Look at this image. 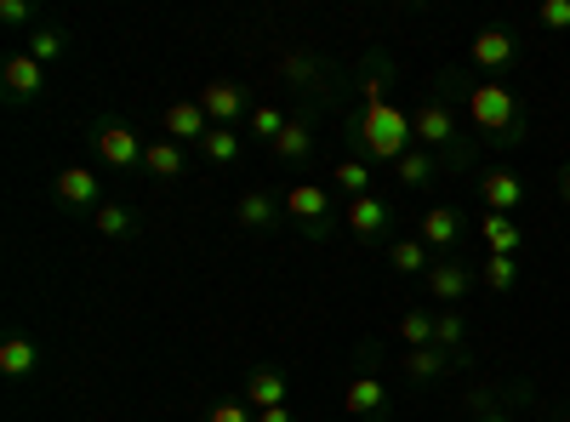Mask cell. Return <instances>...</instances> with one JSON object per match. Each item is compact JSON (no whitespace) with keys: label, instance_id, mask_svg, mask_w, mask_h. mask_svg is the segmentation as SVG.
Here are the masks:
<instances>
[{"label":"cell","instance_id":"cell-21","mask_svg":"<svg viewBox=\"0 0 570 422\" xmlns=\"http://www.w3.org/2000/svg\"><path fill=\"white\" fill-rule=\"evenodd\" d=\"M279 217H285V206H279V195H268V189H246L240 200H234V223L252 228V234L274 228Z\"/></svg>","mask_w":570,"mask_h":422},{"label":"cell","instance_id":"cell-29","mask_svg":"<svg viewBox=\"0 0 570 422\" xmlns=\"http://www.w3.org/2000/svg\"><path fill=\"white\" fill-rule=\"evenodd\" d=\"M434 320H440V308H405L400 325H394L400 349H428V343H434Z\"/></svg>","mask_w":570,"mask_h":422},{"label":"cell","instance_id":"cell-8","mask_svg":"<svg viewBox=\"0 0 570 422\" xmlns=\"http://www.w3.org/2000/svg\"><path fill=\"white\" fill-rule=\"evenodd\" d=\"M343 411H348L354 422H389L394 389H389L383 371H354V383L343 389Z\"/></svg>","mask_w":570,"mask_h":422},{"label":"cell","instance_id":"cell-7","mask_svg":"<svg viewBox=\"0 0 570 422\" xmlns=\"http://www.w3.org/2000/svg\"><path fill=\"white\" fill-rule=\"evenodd\" d=\"M91 149H98V160L115 171V177H131V171H142V137L126 126V120H104L98 131H91Z\"/></svg>","mask_w":570,"mask_h":422},{"label":"cell","instance_id":"cell-16","mask_svg":"<svg viewBox=\"0 0 570 422\" xmlns=\"http://www.w3.org/2000/svg\"><path fill=\"white\" fill-rule=\"evenodd\" d=\"M200 109L212 115V126H234L240 115H252L257 104L246 98V86H234V80H212V86L200 91Z\"/></svg>","mask_w":570,"mask_h":422},{"label":"cell","instance_id":"cell-2","mask_svg":"<svg viewBox=\"0 0 570 422\" xmlns=\"http://www.w3.org/2000/svg\"><path fill=\"white\" fill-rule=\"evenodd\" d=\"M434 91H456L468 126L480 131L491 149H519L531 137V115H525V104H519V91L508 80H485L473 69H445L434 80Z\"/></svg>","mask_w":570,"mask_h":422},{"label":"cell","instance_id":"cell-34","mask_svg":"<svg viewBox=\"0 0 570 422\" xmlns=\"http://www.w3.org/2000/svg\"><path fill=\"white\" fill-rule=\"evenodd\" d=\"M279 75H285V80H320L325 63H320L314 52H308V58H303V52H285V58H279Z\"/></svg>","mask_w":570,"mask_h":422},{"label":"cell","instance_id":"cell-14","mask_svg":"<svg viewBox=\"0 0 570 422\" xmlns=\"http://www.w3.org/2000/svg\"><path fill=\"white\" fill-rule=\"evenodd\" d=\"M252 411H274V405H292V371L285 365H257L246 377V394H240Z\"/></svg>","mask_w":570,"mask_h":422},{"label":"cell","instance_id":"cell-36","mask_svg":"<svg viewBox=\"0 0 570 422\" xmlns=\"http://www.w3.org/2000/svg\"><path fill=\"white\" fill-rule=\"evenodd\" d=\"M0 23H7V29H40V18H35V7H29V0H0Z\"/></svg>","mask_w":570,"mask_h":422},{"label":"cell","instance_id":"cell-9","mask_svg":"<svg viewBox=\"0 0 570 422\" xmlns=\"http://www.w3.org/2000/svg\"><path fill=\"white\" fill-rule=\"evenodd\" d=\"M52 200L63 206V212H98L109 195H104V183H98V171L91 166H63L58 177H52Z\"/></svg>","mask_w":570,"mask_h":422},{"label":"cell","instance_id":"cell-17","mask_svg":"<svg viewBox=\"0 0 570 422\" xmlns=\"http://www.w3.org/2000/svg\"><path fill=\"white\" fill-rule=\"evenodd\" d=\"M480 200H485V212H502V217H513L519 212V200H525V189H519V177L508 171V166H491V171H480Z\"/></svg>","mask_w":570,"mask_h":422},{"label":"cell","instance_id":"cell-15","mask_svg":"<svg viewBox=\"0 0 570 422\" xmlns=\"http://www.w3.org/2000/svg\"><path fill=\"white\" fill-rule=\"evenodd\" d=\"M416 241H422L428 252L451 257V252H456V241H462V212H456V206H428V212H422V223H416Z\"/></svg>","mask_w":570,"mask_h":422},{"label":"cell","instance_id":"cell-33","mask_svg":"<svg viewBox=\"0 0 570 422\" xmlns=\"http://www.w3.org/2000/svg\"><path fill=\"white\" fill-rule=\"evenodd\" d=\"M246 120H252V137H263V144H274V137H279L285 126H292V115H285L279 104H257Z\"/></svg>","mask_w":570,"mask_h":422},{"label":"cell","instance_id":"cell-40","mask_svg":"<svg viewBox=\"0 0 570 422\" xmlns=\"http://www.w3.org/2000/svg\"><path fill=\"white\" fill-rule=\"evenodd\" d=\"M559 422H570V411H559Z\"/></svg>","mask_w":570,"mask_h":422},{"label":"cell","instance_id":"cell-31","mask_svg":"<svg viewBox=\"0 0 570 422\" xmlns=\"http://www.w3.org/2000/svg\"><path fill=\"white\" fill-rule=\"evenodd\" d=\"M434 343H440L445 354L468 360V320H462L456 308H440V320H434Z\"/></svg>","mask_w":570,"mask_h":422},{"label":"cell","instance_id":"cell-13","mask_svg":"<svg viewBox=\"0 0 570 422\" xmlns=\"http://www.w3.org/2000/svg\"><path fill=\"white\" fill-rule=\"evenodd\" d=\"M462 360L456 354H445L440 343H428V349H400V377L411 383V389H428V383H440L445 371H456Z\"/></svg>","mask_w":570,"mask_h":422},{"label":"cell","instance_id":"cell-20","mask_svg":"<svg viewBox=\"0 0 570 422\" xmlns=\"http://www.w3.org/2000/svg\"><path fill=\"white\" fill-rule=\"evenodd\" d=\"M183 171H188L183 144H171V137H149V149H142V177H155V183H177Z\"/></svg>","mask_w":570,"mask_h":422},{"label":"cell","instance_id":"cell-18","mask_svg":"<svg viewBox=\"0 0 570 422\" xmlns=\"http://www.w3.org/2000/svg\"><path fill=\"white\" fill-rule=\"evenodd\" d=\"M314 144H320V137H314V120H308V115H292V126H285L268 149H274V160H279V166H308Z\"/></svg>","mask_w":570,"mask_h":422},{"label":"cell","instance_id":"cell-4","mask_svg":"<svg viewBox=\"0 0 570 422\" xmlns=\"http://www.w3.org/2000/svg\"><path fill=\"white\" fill-rule=\"evenodd\" d=\"M279 206H285V223L303 228L308 241H331V234H337V212H331L325 183H308V177H303V183H285Z\"/></svg>","mask_w":570,"mask_h":422},{"label":"cell","instance_id":"cell-39","mask_svg":"<svg viewBox=\"0 0 570 422\" xmlns=\"http://www.w3.org/2000/svg\"><path fill=\"white\" fill-rule=\"evenodd\" d=\"M559 200H564V206H570V166H564V171H559Z\"/></svg>","mask_w":570,"mask_h":422},{"label":"cell","instance_id":"cell-23","mask_svg":"<svg viewBox=\"0 0 570 422\" xmlns=\"http://www.w3.org/2000/svg\"><path fill=\"white\" fill-rule=\"evenodd\" d=\"M137 223H142V217H137L126 200H104L98 212H91V228H98L104 241H115V246H120V241H137Z\"/></svg>","mask_w":570,"mask_h":422},{"label":"cell","instance_id":"cell-24","mask_svg":"<svg viewBox=\"0 0 570 422\" xmlns=\"http://www.w3.org/2000/svg\"><path fill=\"white\" fill-rule=\"evenodd\" d=\"M35 371H40V343L35 337H7L0 343V377L23 383V377H35Z\"/></svg>","mask_w":570,"mask_h":422},{"label":"cell","instance_id":"cell-27","mask_svg":"<svg viewBox=\"0 0 570 422\" xmlns=\"http://www.w3.org/2000/svg\"><path fill=\"white\" fill-rule=\"evenodd\" d=\"M23 52L35 58V63H63V52H69V29H58V23H40L35 35H23Z\"/></svg>","mask_w":570,"mask_h":422},{"label":"cell","instance_id":"cell-19","mask_svg":"<svg viewBox=\"0 0 570 422\" xmlns=\"http://www.w3.org/2000/svg\"><path fill=\"white\" fill-rule=\"evenodd\" d=\"M480 241H485V257H519L525 252V228L502 212H485L480 217Z\"/></svg>","mask_w":570,"mask_h":422},{"label":"cell","instance_id":"cell-6","mask_svg":"<svg viewBox=\"0 0 570 422\" xmlns=\"http://www.w3.org/2000/svg\"><path fill=\"white\" fill-rule=\"evenodd\" d=\"M519 35L513 29H480L468 40V69L473 75H485V80H502L508 69H519Z\"/></svg>","mask_w":570,"mask_h":422},{"label":"cell","instance_id":"cell-1","mask_svg":"<svg viewBox=\"0 0 570 422\" xmlns=\"http://www.w3.org/2000/svg\"><path fill=\"white\" fill-rule=\"evenodd\" d=\"M394 86H400L394 58L376 52V58L365 63L360 104H354V115H348V137H354L360 160H371V166H389V171H394V166H400V160L416 149V137H411V109H400V104H394Z\"/></svg>","mask_w":570,"mask_h":422},{"label":"cell","instance_id":"cell-30","mask_svg":"<svg viewBox=\"0 0 570 422\" xmlns=\"http://www.w3.org/2000/svg\"><path fill=\"white\" fill-rule=\"evenodd\" d=\"M513 394H519V383H513V389H473V394H468V405H473V422H519L513 411H502Z\"/></svg>","mask_w":570,"mask_h":422},{"label":"cell","instance_id":"cell-38","mask_svg":"<svg viewBox=\"0 0 570 422\" xmlns=\"http://www.w3.org/2000/svg\"><path fill=\"white\" fill-rule=\"evenodd\" d=\"M257 422H297L292 405H274V411H257Z\"/></svg>","mask_w":570,"mask_h":422},{"label":"cell","instance_id":"cell-26","mask_svg":"<svg viewBox=\"0 0 570 422\" xmlns=\"http://www.w3.org/2000/svg\"><path fill=\"white\" fill-rule=\"evenodd\" d=\"M331 183L348 195V200H360V195H376V166L371 160H360V155H348V160H337L331 166Z\"/></svg>","mask_w":570,"mask_h":422},{"label":"cell","instance_id":"cell-25","mask_svg":"<svg viewBox=\"0 0 570 422\" xmlns=\"http://www.w3.org/2000/svg\"><path fill=\"white\" fill-rule=\"evenodd\" d=\"M434 263H440V257L428 252L416 234H394V241H389V268H394V274H422V279H428V268H434Z\"/></svg>","mask_w":570,"mask_h":422},{"label":"cell","instance_id":"cell-28","mask_svg":"<svg viewBox=\"0 0 570 422\" xmlns=\"http://www.w3.org/2000/svg\"><path fill=\"white\" fill-rule=\"evenodd\" d=\"M200 155H206L212 166H240V155H246V137L234 131V126H212V131H206V144H200Z\"/></svg>","mask_w":570,"mask_h":422},{"label":"cell","instance_id":"cell-3","mask_svg":"<svg viewBox=\"0 0 570 422\" xmlns=\"http://www.w3.org/2000/svg\"><path fill=\"white\" fill-rule=\"evenodd\" d=\"M411 137L416 149L440 155L451 171H473V144L462 137V120L451 109V98H440V91H422L416 109H411Z\"/></svg>","mask_w":570,"mask_h":422},{"label":"cell","instance_id":"cell-22","mask_svg":"<svg viewBox=\"0 0 570 422\" xmlns=\"http://www.w3.org/2000/svg\"><path fill=\"white\" fill-rule=\"evenodd\" d=\"M451 166L440 160V155H428V149H411L400 166H394V183H400V189H428V183H440Z\"/></svg>","mask_w":570,"mask_h":422},{"label":"cell","instance_id":"cell-12","mask_svg":"<svg viewBox=\"0 0 570 422\" xmlns=\"http://www.w3.org/2000/svg\"><path fill=\"white\" fill-rule=\"evenodd\" d=\"M160 126H166V137H171V144H206V131H212V115L200 109V98H171L166 104V115H160Z\"/></svg>","mask_w":570,"mask_h":422},{"label":"cell","instance_id":"cell-35","mask_svg":"<svg viewBox=\"0 0 570 422\" xmlns=\"http://www.w3.org/2000/svg\"><path fill=\"white\" fill-rule=\"evenodd\" d=\"M537 29L570 35V0H542V7H537Z\"/></svg>","mask_w":570,"mask_h":422},{"label":"cell","instance_id":"cell-10","mask_svg":"<svg viewBox=\"0 0 570 422\" xmlns=\"http://www.w3.org/2000/svg\"><path fill=\"white\" fill-rule=\"evenodd\" d=\"M422 286H428V297H434L440 308H456L473 286H480V268H468L462 257H440L434 268H428V279H422Z\"/></svg>","mask_w":570,"mask_h":422},{"label":"cell","instance_id":"cell-37","mask_svg":"<svg viewBox=\"0 0 570 422\" xmlns=\"http://www.w3.org/2000/svg\"><path fill=\"white\" fill-rule=\"evenodd\" d=\"M206 422H257V411H252L246 400H217V405L206 411Z\"/></svg>","mask_w":570,"mask_h":422},{"label":"cell","instance_id":"cell-5","mask_svg":"<svg viewBox=\"0 0 570 422\" xmlns=\"http://www.w3.org/2000/svg\"><path fill=\"white\" fill-rule=\"evenodd\" d=\"M343 228L354 234L360 246H389L394 241V228H400V206L376 189V195H360L343 206Z\"/></svg>","mask_w":570,"mask_h":422},{"label":"cell","instance_id":"cell-32","mask_svg":"<svg viewBox=\"0 0 570 422\" xmlns=\"http://www.w3.org/2000/svg\"><path fill=\"white\" fill-rule=\"evenodd\" d=\"M480 286H491L497 297H502V292H513V286H519V257H485Z\"/></svg>","mask_w":570,"mask_h":422},{"label":"cell","instance_id":"cell-11","mask_svg":"<svg viewBox=\"0 0 570 422\" xmlns=\"http://www.w3.org/2000/svg\"><path fill=\"white\" fill-rule=\"evenodd\" d=\"M0 91H7V104H12V109L35 104L40 91H46V63H35L29 52H12L7 63H0Z\"/></svg>","mask_w":570,"mask_h":422}]
</instances>
